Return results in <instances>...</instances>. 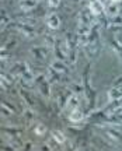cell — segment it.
I'll return each mask as SVG.
<instances>
[{"mask_svg":"<svg viewBox=\"0 0 122 151\" xmlns=\"http://www.w3.org/2000/svg\"><path fill=\"white\" fill-rule=\"evenodd\" d=\"M49 67H52L55 71H58L59 74H68L69 73V67L68 65L65 63L63 60H59V59H53L51 62V66Z\"/></svg>","mask_w":122,"mask_h":151,"instance_id":"cell-4","label":"cell"},{"mask_svg":"<svg viewBox=\"0 0 122 151\" xmlns=\"http://www.w3.org/2000/svg\"><path fill=\"white\" fill-rule=\"evenodd\" d=\"M30 53L32 55V58L38 62H44L48 58V48L46 46H34L31 48Z\"/></svg>","mask_w":122,"mask_h":151,"instance_id":"cell-2","label":"cell"},{"mask_svg":"<svg viewBox=\"0 0 122 151\" xmlns=\"http://www.w3.org/2000/svg\"><path fill=\"white\" fill-rule=\"evenodd\" d=\"M52 139L58 144H63L65 141H66V137H65V134L62 133V132H59V130H53L52 132Z\"/></svg>","mask_w":122,"mask_h":151,"instance_id":"cell-15","label":"cell"},{"mask_svg":"<svg viewBox=\"0 0 122 151\" xmlns=\"http://www.w3.org/2000/svg\"><path fill=\"white\" fill-rule=\"evenodd\" d=\"M46 25H48L51 29H58V28L60 27V17H59L58 14H55V13L49 14V16L46 17Z\"/></svg>","mask_w":122,"mask_h":151,"instance_id":"cell-7","label":"cell"},{"mask_svg":"<svg viewBox=\"0 0 122 151\" xmlns=\"http://www.w3.org/2000/svg\"><path fill=\"white\" fill-rule=\"evenodd\" d=\"M60 4V0H48V6L51 9H56Z\"/></svg>","mask_w":122,"mask_h":151,"instance_id":"cell-24","label":"cell"},{"mask_svg":"<svg viewBox=\"0 0 122 151\" xmlns=\"http://www.w3.org/2000/svg\"><path fill=\"white\" fill-rule=\"evenodd\" d=\"M105 10V4H102L100 0H90L89 3V11L94 17H100Z\"/></svg>","mask_w":122,"mask_h":151,"instance_id":"cell-3","label":"cell"},{"mask_svg":"<svg viewBox=\"0 0 122 151\" xmlns=\"http://www.w3.org/2000/svg\"><path fill=\"white\" fill-rule=\"evenodd\" d=\"M16 45H17V41H16V39H10L9 42L4 43V45L1 46V52H3V50H7V49H10L11 46H16Z\"/></svg>","mask_w":122,"mask_h":151,"instance_id":"cell-21","label":"cell"},{"mask_svg":"<svg viewBox=\"0 0 122 151\" xmlns=\"http://www.w3.org/2000/svg\"><path fill=\"white\" fill-rule=\"evenodd\" d=\"M121 108H122V98H118V99H115V101H111V102H110L108 112L114 113V112H117V111H119Z\"/></svg>","mask_w":122,"mask_h":151,"instance_id":"cell-14","label":"cell"},{"mask_svg":"<svg viewBox=\"0 0 122 151\" xmlns=\"http://www.w3.org/2000/svg\"><path fill=\"white\" fill-rule=\"evenodd\" d=\"M105 134L108 136L112 141H115V143H121V141H122V134L119 133V132H117V130H114V129L107 130Z\"/></svg>","mask_w":122,"mask_h":151,"instance_id":"cell-13","label":"cell"},{"mask_svg":"<svg viewBox=\"0 0 122 151\" xmlns=\"http://www.w3.org/2000/svg\"><path fill=\"white\" fill-rule=\"evenodd\" d=\"M80 104V99H79V95L77 94H70L69 98L66 99V109L69 111V112H72V111H74V109H79L77 106H79Z\"/></svg>","mask_w":122,"mask_h":151,"instance_id":"cell-6","label":"cell"},{"mask_svg":"<svg viewBox=\"0 0 122 151\" xmlns=\"http://www.w3.org/2000/svg\"><path fill=\"white\" fill-rule=\"evenodd\" d=\"M110 24L114 25V27H122V14H118V16L112 17L110 20Z\"/></svg>","mask_w":122,"mask_h":151,"instance_id":"cell-19","label":"cell"},{"mask_svg":"<svg viewBox=\"0 0 122 151\" xmlns=\"http://www.w3.org/2000/svg\"><path fill=\"white\" fill-rule=\"evenodd\" d=\"M112 87H119V88H121V87H122V76H119V77H118L117 80L114 81V84H112Z\"/></svg>","mask_w":122,"mask_h":151,"instance_id":"cell-25","label":"cell"},{"mask_svg":"<svg viewBox=\"0 0 122 151\" xmlns=\"http://www.w3.org/2000/svg\"><path fill=\"white\" fill-rule=\"evenodd\" d=\"M46 132H48V129H46V126L44 123H37L35 127H34V133L37 136H44Z\"/></svg>","mask_w":122,"mask_h":151,"instance_id":"cell-17","label":"cell"},{"mask_svg":"<svg viewBox=\"0 0 122 151\" xmlns=\"http://www.w3.org/2000/svg\"><path fill=\"white\" fill-rule=\"evenodd\" d=\"M119 122H121V123H122V113H121V115H119Z\"/></svg>","mask_w":122,"mask_h":151,"instance_id":"cell-29","label":"cell"},{"mask_svg":"<svg viewBox=\"0 0 122 151\" xmlns=\"http://www.w3.org/2000/svg\"><path fill=\"white\" fill-rule=\"evenodd\" d=\"M24 118H25L27 123L30 124L35 118V113H34V109L30 108V106H25V111H24Z\"/></svg>","mask_w":122,"mask_h":151,"instance_id":"cell-16","label":"cell"},{"mask_svg":"<svg viewBox=\"0 0 122 151\" xmlns=\"http://www.w3.org/2000/svg\"><path fill=\"white\" fill-rule=\"evenodd\" d=\"M34 83L37 84L38 90H39V92H41V95L44 98L51 97V81L48 80L46 76H44V74L35 76V81Z\"/></svg>","mask_w":122,"mask_h":151,"instance_id":"cell-1","label":"cell"},{"mask_svg":"<svg viewBox=\"0 0 122 151\" xmlns=\"http://www.w3.org/2000/svg\"><path fill=\"white\" fill-rule=\"evenodd\" d=\"M121 109H122V108H121Z\"/></svg>","mask_w":122,"mask_h":151,"instance_id":"cell-31","label":"cell"},{"mask_svg":"<svg viewBox=\"0 0 122 151\" xmlns=\"http://www.w3.org/2000/svg\"><path fill=\"white\" fill-rule=\"evenodd\" d=\"M9 21H10V20H9V17L7 16H1V22H0V28H1V31H3V29H6V27H7V24H9Z\"/></svg>","mask_w":122,"mask_h":151,"instance_id":"cell-23","label":"cell"},{"mask_svg":"<svg viewBox=\"0 0 122 151\" xmlns=\"http://www.w3.org/2000/svg\"><path fill=\"white\" fill-rule=\"evenodd\" d=\"M119 11H121L119 3H114V1H110V0L105 3V14L110 17V18L118 16V14H119Z\"/></svg>","mask_w":122,"mask_h":151,"instance_id":"cell-5","label":"cell"},{"mask_svg":"<svg viewBox=\"0 0 122 151\" xmlns=\"http://www.w3.org/2000/svg\"><path fill=\"white\" fill-rule=\"evenodd\" d=\"M28 70V66H27V63H24V62H20V63H16L14 65V67H13V70H11V74H14V77L16 76H21L24 71Z\"/></svg>","mask_w":122,"mask_h":151,"instance_id":"cell-12","label":"cell"},{"mask_svg":"<svg viewBox=\"0 0 122 151\" xmlns=\"http://www.w3.org/2000/svg\"><path fill=\"white\" fill-rule=\"evenodd\" d=\"M1 115H3V116H11V115H13V111L1 104Z\"/></svg>","mask_w":122,"mask_h":151,"instance_id":"cell-22","label":"cell"},{"mask_svg":"<svg viewBox=\"0 0 122 151\" xmlns=\"http://www.w3.org/2000/svg\"><path fill=\"white\" fill-rule=\"evenodd\" d=\"M102 151H114V150H110V148H104Z\"/></svg>","mask_w":122,"mask_h":151,"instance_id":"cell-30","label":"cell"},{"mask_svg":"<svg viewBox=\"0 0 122 151\" xmlns=\"http://www.w3.org/2000/svg\"><path fill=\"white\" fill-rule=\"evenodd\" d=\"M38 6V0H20L18 1V7L24 11H30L35 9Z\"/></svg>","mask_w":122,"mask_h":151,"instance_id":"cell-9","label":"cell"},{"mask_svg":"<svg viewBox=\"0 0 122 151\" xmlns=\"http://www.w3.org/2000/svg\"><path fill=\"white\" fill-rule=\"evenodd\" d=\"M17 28L20 29V32H23L25 37H34V34H35V28L30 25V24H27V22H18L17 24Z\"/></svg>","mask_w":122,"mask_h":151,"instance_id":"cell-8","label":"cell"},{"mask_svg":"<svg viewBox=\"0 0 122 151\" xmlns=\"http://www.w3.org/2000/svg\"><path fill=\"white\" fill-rule=\"evenodd\" d=\"M72 87H73V94H77V95H80V94H84V87L81 86L80 83H74Z\"/></svg>","mask_w":122,"mask_h":151,"instance_id":"cell-20","label":"cell"},{"mask_svg":"<svg viewBox=\"0 0 122 151\" xmlns=\"http://www.w3.org/2000/svg\"><path fill=\"white\" fill-rule=\"evenodd\" d=\"M107 97H108V101H110V102H111V101H115L118 98H122V88H119V87H111V88L108 90Z\"/></svg>","mask_w":122,"mask_h":151,"instance_id":"cell-10","label":"cell"},{"mask_svg":"<svg viewBox=\"0 0 122 151\" xmlns=\"http://www.w3.org/2000/svg\"><path fill=\"white\" fill-rule=\"evenodd\" d=\"M55 42H56V38H53L52 35H46V37H45V45H44V46H46L48 49H53Z\"/></svg>","mask_w":122,"mask_h":151,"instance_id":"cell-18","label":"cell"},{"mask_svg":"<svg viewBox=\"0 0 122 151\" xmlns=\"http://www.w3.org/2000/svg\"><path fill=\"white\" fill-rule=\"evenodd\" d=\"M110 1H114V3H121L122 0H110Z\"/></svg>","mask_w":122,"mask_h":151,"instance_id":"cell-28","label":"cell"},{"mask_svg":"<svg viewBox=\"0 0 122 151\" xmlns=\"http://www.w3.org/2000/svg\"><path fill=\"white\" fill-rule=\"evenodd\" d=\"M69 119L72 122H74V123H80V122L84 120V113L80 109H74V111L69 112Z\"/></svg>","mask_w":122,"mask_h":151,"instance_id":"cell-11","label":"cell"},{"mask_svg":"<svg viewBox=\"0 0 122 151\" xmlns=\"http://www.w3.org/2000/svg\"><path fill=\"white\" fill-rule=\"evenodd\" d=\"M115 41L118 42L119 46H122V35H117V39H115Z\"/></svg>","mask_w":122,"mask_h":151,"instance_id":"cell-27","label":"cell"},{"mask_svg":"<svg viewBox=\"0 0 122 151\" xmlns=\"http://www.w3.org/2000/svg\"><path fill=\"white\" fill-rule=\"evenodd\" d=\"M38 150L39 151H51V147L48 144H41V146L38 147Z\"/></svg>","mask_w":122,"mask_h":151,"instance_id":"cell-26","label":"cell"}]
</instances>
